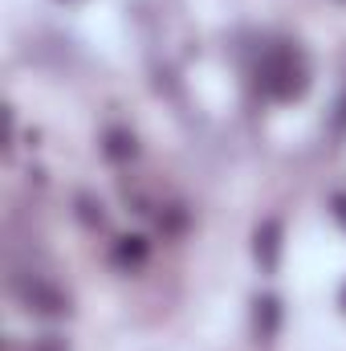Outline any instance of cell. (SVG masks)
Returning <instances> with one entry per match:
<instances>
[{
  "mask_svg": "<svg viewBox=\"0 0 346 351\" xmlns=\"http://www.w3.org/2000/svg\"><path fill=\"white\" fill-rule=\"evenodd\" d=\"M147 258V245H143V237H127L122 245H118V262L122 265H139Z\"/></svg>",
  "mask_w": 346,
  "mask_h": 351,
  "instance_id": "5",
  "label": "cell"
},
{
  "mask_svg": "<svg viewBox=\"0 0 346 351\" xmlns=\"http://www.w3.org/2000/svg\"><path fill=\"white\" fill-rule=\"evenodd\" d=\"M25 302H29V311H41V315H66V311H70L66 294H62L57 286L41 282V278H33V282L25 286Z\"/></svg>",
  "mask_w": 346,
  "mask_h": 351,
  "instance_id": "2",
  "label": "cell"
},
{
  "mask_svg": "<svg viewBox=\"0 0 346 351\" xmlns=\"http://www.w3.org/2000/svg\"><path fill=\"white\" fill-rule=\"evenodd\" d=\"M261 311H257V327H261V335L269 339L273 331H277V302L273 298H265V302H257Z\"/></svg>",
  "mask_w": 346,
  "mask_h": 351,
  "instance_id": "6",
  "label": "cell"
},
{
  "mask_svg": "<svg viewBox=\"0 0 346 351\" xmlns=\"http://www.w3.org/2000/svg\"><path fill=\"white\" fill-rule=\"evenodd\" d=\"M257 86L269 98H297L302 90L310 86V70H306V58L293 49V45H273L261 53L257 66Z\"/></svg>",
  "mask_w": 346,
  "mask_h": 351,
  "instance_id": "1",
  "label": "cell"
},
{
  "mask_svg": "<svg viewBox=\"0 0 346 351\" xmlns=\"http://www.w3.org/2000/svg\"><path fill=\"white\" fill-rule=\"evenodd\" d=\"M33 351H66V343H62V339H41Z\"/></svg>",
  "mask_w": 346,
  "mask_h": 351,
  "instance_id": "7",
  "label": "cell"
},
{
  "mask_svg": "<svg viewBox=\"0 0 346 351\" xmlns=\"http://www.w3.org/2000/svg\"><path fill=\"white\" fill-rule=\"evenodd\" d=\"M334 217L346 225V196H334Z\"/></svg>",
  "mask_w": 346,
  "mask_h": 351,
  "instance_id": "8",
  "label": "cell"
},
{
  "mask_svg": "<svg viewBox=\"0 0 346 351\" xmlns=\"http://www.w3.org/2000/svg\"><path fill=\"white\" fill-rule=\"evenodd\" d=\"M277 250H281V225H277V221H265L257 229V258H261L265 269L277 265Z\"/></svg>",
  "mask_w": 346,
  "mask_h": 351,
  "instance_id": "3",
  "label": "cell"
},
{
  "mask_svg": "<svg viewBox=\"0 0 346 351\" xmlns=\"http://www.w3.org/2000/svg\"><path fill=\"white\" fill-rule=\"evenodd\" d=\"M102 152H106L110 160H131V156H135V139H131L127 131H110V135H106V147H102Z\"/></svg>",
  "mask_w": 346,
  "mask_h": 351,
  "instance_id": "4",
  "label": "cell"
}]
</instances>
